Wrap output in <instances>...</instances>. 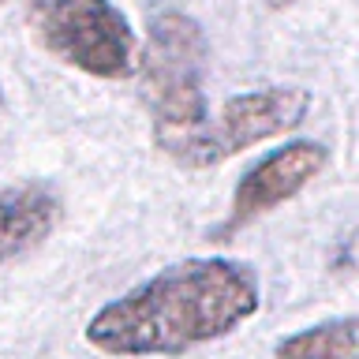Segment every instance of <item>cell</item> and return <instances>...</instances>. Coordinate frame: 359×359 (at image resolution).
<instances>
[{
	"mask_svg": "<svg viewBox=\"0 0 359 359\" xmlns=\"http://www.w3.org/2000/svg\"><path fill=\"white\" fill-rule=\"evenodd\" d=\"M206 60L210 41L198 19L176 8L154 11L142 45V94L154 109V135L206 123Z\"/></svg>",
	"mask_w": 359,
	"mask_h": 359,
	"instance_id": "cell-2",
	"label": "cell"
},
{
	"mask_svg": "<svg viewBox=\"0 0 359 359\" xmlns=\"http://www.w3.org/2000/svg\"><path fill=\"white\" fill-rule=\"evenodd\" d=\"M307 112H311V90L303 86L251 90V94L229 97L213 120L206 116V123H198L191 131L154 135V142L168 161L184 168H213L247 150V146L299 128Z\"/></svg>",
	"mask_w": 359,
	"mask_h": 359,
	"instance_id": "cell-3",
	"label": "cell"
},
{
	"mask_svg": "<svg viewBox=\"0 0 359 359\" xmlns=\"http://www.w3.org/2000/svg\"><path fill=\"white\" fill-rule=\"evenodd\" d=\"M0 4H4V0H0Z\"/></svg>",
	"mask_w": 359,
	"mask_h": 359,
	"instance_id": "cell-11",
	"label": "cell"
},
{
	"mask_svg": "<svg viewBox=\"0 0 359 359\" xmlns=\"http://www.w3.org/2000/svg\"><path fill=\"white\" fill-rule=\"evenodd\" d=\"M277 359H359V314L288 333L277 344Z\"/></svg>",
	"mask_w": 359,
	"mask_h": 359,
	"instance_id": "cell-7",
	"label": "cell"
},
{
	"mask_svg": "<svg viewBox=\"0 0 359 359\" xmlns=\"http://www.w3.org/2000/svg\"><path fill=\"white\" fill-rule=\"evenodd\" d=\"M30 34L49 56L94 79L135 72V30L112 0H30Z\"/></svg>",
	"mask_w": 359,
	"mask_h": 359,
	"instance_id": "cell-4",
	"label": "cell"
},
{
	"mask_svg": "<svg viewBox=\"0 0 359 359\" xmlns=\"http://www.w3.org/2000/svg\"><path fill=\"white\" fill-rule=\"evenodd\" d=\"M325 165H330V150H325L322 142H314V139L285 142L280 150L266 154L262 161H255L243 172L240 184H236L229 217H224V224L213 236H221V240H224V236L240 232L243 224L258 221L262 213L277 210L280 202L296 198Z\"/></svg>",
	"mask_w": 359,
	"mask_h": 359,
	"instance_id": "cell-5",
	"label": "cell"
},
{
	"mask_svg": "<svg viewBox=\"0 0 359 359\" xmlns=\"http://www.w3.org/2000/svg\"><path fill=\"white\" fill-rule=\"evenodd\" d=\"M0 105H4V86H0Z\"/></svg>",
	"mask_w": 359,
	"mask_h": 359,
	"instance_id": "cell-10",
	"label": "cell"
},
{
	"mask_svg": "<svg viewBox=\"0 0 359 359\" xmlns=\"http://www.w3.org/2000/svg\"><path fill=\"white\" fill-rule=\"evenodd\" d=\"M273 8H288V4H296V0H269Z\"/></svg>",
	"mask_w": 359,
	"mask_h": 359,
	"instance_id": "cell-9",
	"label": "cell"
},
{
	"mask_svg": "<svg viewBox=\"0 0 359 359\" xmlns=\"http://www.w3.org/2000/svg\"><path fill=\"white\" fill-rule=\"evenodd\" d=\"M262 303L258 273L240 258H184L128 288L86 322L105 355H180L251 318Z\"/></svg>",
	"mask_w": 359,
	"mask_h": 359,
	"instance_id": "cell-1",
	"label": "cell"
},
{
	"mask_svg": "<svg viewBox=\"0 0 359 359\" xmlns=\"http://www.w3.org/2000/svg\"><path fill=\"white\" fill-rule=\"evenodd\" d=\"M64 202L49 184H15L0 191V266L34 251L60 224Z\"/></svg>",
	"mask_w": 359,
	"mask_h": 359,
	"instance_id": "cell-6",
	"label": "cell"
},
{
	"mask_svg": "<svg viewBox=\"0 0 359 359\" xmlns=\"http://www.w3.org/2000/svg\"><path fill=\"white\" fill-rule=\"evenodd\" d=\"M330 269H333L337 277H359V221L333 243Z\"/></svg>",
	"mask_w": 359,
	"mask_h": 359,
	"instance_id": "cell-8",
	"label": "cell"
}]
</instances>
